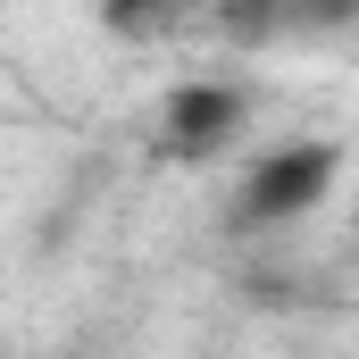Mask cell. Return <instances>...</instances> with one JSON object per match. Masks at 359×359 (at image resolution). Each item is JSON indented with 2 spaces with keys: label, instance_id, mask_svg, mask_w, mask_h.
Masks as SVG:
<instances>
[{
  "label": "cell",
  "instance_id": "obj_2",
  "mask_svg": "<svg viewBox=\"0 0 359 359\" xmlns=\"http://www.w3.org/2000/svg\"><path fill=\"white\" fill-rule=\"evenodd\" d=\"M234 126H243V92H226V84H176V92H168V109H159V134H168L176 159H209V151H226Z\"/></svg>",
  "mask_w": 359,
  "mask_h": 359
},
{
  "label": "cell",
  "instance_id": "obj_1",
  "mask_svg": "<svg viewBox=\"0 0 359 359\" xmlns=\"http://www.w3.org/2000/svg\"><path fill=\"white\" fill-rule=\"evenodd\" d=\"M334 142H284L268 159H251V176L234 192V217L243 226H292V217H309L318 201H326V184H334Z\"/></svg>",
  "mask_w": 359,
  "mask_h": 359
}]
</instances>
